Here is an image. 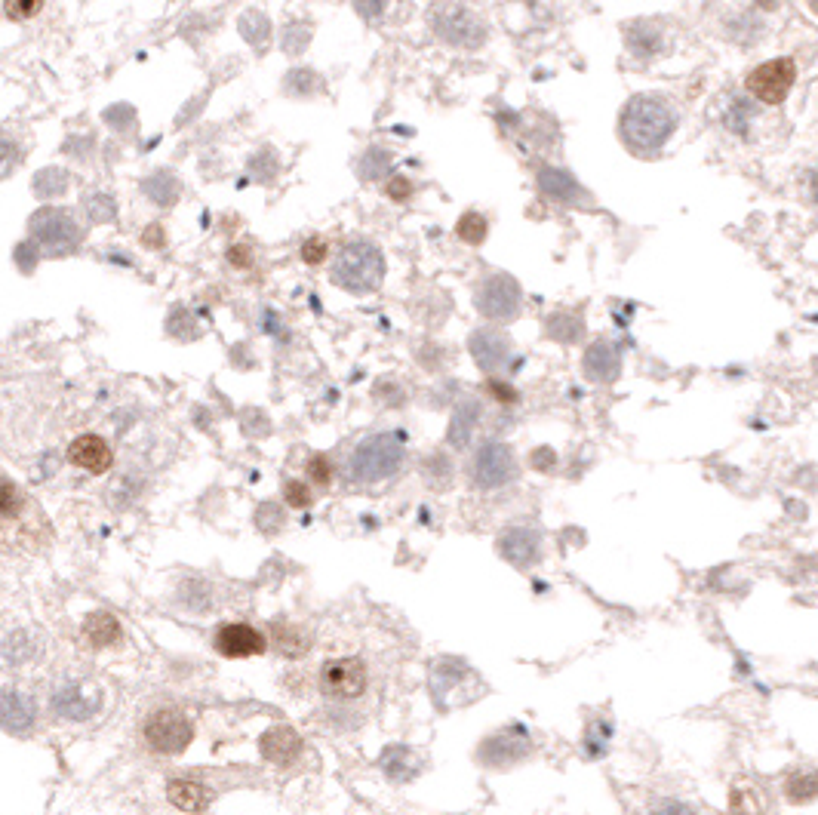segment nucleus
Returning <instances> with one entry per match:
<instances>
[{"mask_svg": "<svg viewBox=\"0 0 818 815\" xmlns=\"http://www.w3.org/2000/svg\"><path fill=\"white\" fill-rule=\"evenodd\" d=\"M677 127L674 108L659 96H634L622 108L619 133L634 154H656Z\"/></svg>", "mask_w": 818, "mask_h": 815, "instance_id": "f257e3e1", "label": "nucleus"}, {"mask_svg": "<svg viewBox=\"0 0 818 815\" xmlns=\"http://www.w3.org/2000/svg\"><path fill=\"white\" fill-rule=\"evenodd\" d=\"M333 283L348 293H373L385 277L382 253L366 240H354L333 262Z\"/></svg>", "mask_w": 818, "mask_h": 815, "instance_id": "f03ea898", "label": "nucleus"}, {"mask_svg": "<svg viewBox=\"0 0 818 815\" xmlns=\"http://www.w3.org/2000/svg\"><path fill=\"white\" fill-rule=\"evenodd\" d=\"M194 739L191 720L176 708H160L145 720V742L157 754H182Z\"/></svg>", "mask_w": 818, "mask_h": 815, "instance_id": "7ed1b4c3", "label": "nucleus"}, {"mask_svg": "<svg viewBox=\"0 0 818 815\" xmlns=\"http://www.w3.org/2000/svg\"><path fill=\"white\" fill-rule=\"evenodd\" d=\"M431 28L446 40V44L465 47V50L480 47L486 37L480 19L471 10H465L462 4H437L431 10Z\"/></svg>", "mask_w": 818, "mask_h": 815, "instance_id": "20e7f679", "label": "nucleus"}, {"mask_svg": "<svg viewBox=\"0 0 818 815\" xmlns=\"http://www.w3.org/2000/svg\"><path fill=\"white\" fill-rule=\"evenodd\" d=\"M794 80H797V65L794 59L782 56V59H769L763 65H757L748 80H745V87L751 96H757L760 102L766 105H779L788 99L791 87H794Z\"/></svg>", "mask_w": 818, "mask_h": 815, "instance_id": "39448f33", "label": "nucleus"}, {"mask_svg": "<svg viewBox=\"0 0 818 815\" xmlns=\"http://www.w3.org/2000/svg\"><path fill=\"white\" fill-rule=\"evenodd\" d=\"M320 689L333 702H351L363 696L366 689V668L360 659H333L320 671Z\"/></svg>", "mask_w": 818, "mask_h": 815, "instance_id": "423d86ee", "label": "nucleus"}, {"mask_svg": "<svg viewBox=\"0 0 818 815\" xmlns=\"http://www.w3.org/2000/svg\"><path fill=\"white\" fill-rule=\"evenodd\" d=\"M400 440L394 434H382V437H373V440H366L354 462H351V471L363 480H376V477H385L397 468L400 462Z\"/></svg>", "mask_w": 818, "mask_h": 815, "instance_id": "0eeeda50", "label": "nucleus"}, {"mask_svg": "<svg viewBox=\"0 0 818 815\" xmlns=\"http://www.w3.org/2000/svg\"><path fill=\"white\" fill-rule=\"evenodd\" d=\"M477 308L483 317H493V320H511L517 311H520V283L508 274H493L489 277L480 293H477Z\"/></svg>", "mask_w": 818, "mask_h": 815, "instance_id": "6e6552de", "label": "nucleus"}, {"mask_svg": "<svg viewBox=\"0 0 818 815\" xmlns=\"http://www.w3.org/2000/svg\"><path fill=\"white\" fill-rule=\"evenodd\" d=\"M213 643L225 659H250V656H262V652L268 649L265 637L253 625H243V622L222 625L216 631Z\"/></svg>", "mask_w": 818, "mask_h": 815, "instance_id": "1a4fd4ad", "label": "nucleus"}, {"mask_svg": "<svg viewBox=\"0 0 818 815\" xmlns=\"http://www.w3.org/2000/svg\"><path fill=\"white\" fill-rule=\"evenodd\" d=\"M68 462L90 471V474H105L111 468V462H114V453L99 434H80L68 446Z\"/></svg>", "mask_w": 818, "mask_h": 815, "instance_id": "9d476101", "label": "nucleus"}, {"mask_svg": "<svg viewBox=\"0 0 818 815\" xmlns=\"http://www.w3.org/2000/svg\"><path fill=\"white\" fill-rule=\"evenodd\" d=\"M259 748H262V757L271 760L274 766H293L296 757L302 754V739L290 726H271L262 736Z\"/></svg>", "mask_w": 818, "mask_h": 815, "instance_id": "9b49d317", "label": "nucleus"}, {"mask_svg": "<svg viewBox=\"0 0 818 815\" xmlns=\"http://www.w3.org/2000/svg\"><path fill=\"white\" fill-rule=\"evenodd\" d=\"M514 471V459L505 446H496L489 443L480 450V456L474 459V477L480 483H499V480H508Z\"/></svg>", "mask_w": 818, "mask_h": 815, "instance_id": "f8f14e48", "label": "nucleus"}, {"mask_svg": "<svg viewBox=\"0 0 818 815\" xmlns=\"http://www.w3.org/2000/svg\"><path fill=\"white\" fill-rule=\"evenodd\" d=\"M471 354L483 366V370H499L508 360V339L496 330H480L471 336Z\"/></svg>", "mask_w": 818, "mask_h": 815, "instance_id": "ddd939ff", "label": "nucleus"}, {"mask_svg": "<svg viewBox=\"0 0 818 815\" xmlns=\"http://www.w3.org/2000/svg\"><path fill=\"white\" fill-rule=\"evenodd\" d=\"M539 188L554 197V200H563V203H585V188L572 179L566 170H542L539 173Z\"/></svg>", "mask_w": 818, "mask_h": 815, "instance_id": "4468645a", "label": "nucleus"}, {"mask_svg": "<svg viewBox=\"0 0 818 815\" xmlns=\"http://www.w3.org/2000/svg\"><path fill=\"white\" fill-rule=\"evenodd\" d=\"M585 373H588L594 382H609V379H616V373H619V351L612 348L609 342L591 345L588 354H585Z\"/></svg>", "mask_w": 818, "mask_h": 815, "instance_id": "2eb2a0df", "label": "nucleus"}, {"mask_svg": "<svg viewBox=\"0 0 818 815\" xmlns=\"http://www.w3.org/2000/svg\"><path fill=\"white\" fill-rule=\"evenodd\" d=\"M170 800L185 809V812H203L210 806V788H203L200 782H191V779H179V782H170L167 788Z\"/></svg>", "mask_w": 818, "mask_h": 815, "instance_id": "dca6fc26", "label": "nucleus"}, {"mask_svg": "<svg viewBox=\"0 0 818 815\" xmlns=\"http://www.w3.org/2000/svg\"><path fill=\"white\" fill-rule=\"evenodd\" d=\"M84 634H87V640H90L93 646H111V643L120 640V625H117V619L108 616V613H93V616L87 619V625H84Z\"/></svg>", "mask_w": 818, "mask_h": 815, "instance_id": "f3484780", "label": "nucleus"}, {"mask_svg": "<svg viewBox=\"0 0 818 815\" xmlns=\"http://www.w3.org/2000/svg\"><path fill=\"white\" fill-rule=\"evenodd\" d=\"M28 505V496L10 480H0V523L22 520V511Z\"/></svg>", "mask_w": 818, "mask_h": 815, "instance_id": "a211bd4d", "label": "nucleus"}, {"mask_svg": "<svg viewBox=\"0 0 818 815\" xmlns=\"http://www.w3.org/2000/svg\"><path fill=\"white\" fill-rule=\"evenodd\" d=\"M274 640L283 656H302V652H308V637L290 622H274Z\"/></svg>", "mask_w": 818, "mask_h": 815, "instance_id": "6ab92c4d", "label": "nucleus"}, {"mask_svg": "<svg viewBox=\"0 0 818 815\" xmlns=\"http://www.w3.org/2000/svg\"><path fill=\"white\" fill-rule=\"evenodd\" d=\"M763 794L757 788H735L732 791V812L735 815H760L763 812Z\"/></svg>", "mask_w": 818, "mask_h": 815, "instance_id": "aec40b11", "label": "nucleus"}, {"mask_svg": "<svg viewBox=\"0 0 818 815\" xmlns=\"http://www.w3.org/2000/svg\"><path fill=\"white\" fill-rule=\"evenodd\" d=\"M456 234L465 240V243H483L486 240V219L480 216V213H465L462 219H459V225H456Z\"/></svg>", "mask_w": 818, "mask_h": 815, "instance_id": "412c9836", "label": "nucleus"}, {"mask_svg": "<svg viewBox=\"0 0 818 815\" xmlns=\"http://www.w3.org/2000/svg\"><path fill=\"white\" fill-rule=\"evenodd\" d=\"M40 7H44V0H4V13L10 22H25L31 16H37Z\"/></svg>", "mask_w": 818, "mask_h": 815, "instance_id": "4be33fe9", "label": "nucleus"}, {"mask_svg": "<svg viewBox=\"0 0 818 815\" xmlns=\"http://www.w3.org/2000/svg\"><path fill=\"white\" fill-rule=\"evenodd\" d=\"M812 794H815V776L812 772H800V776H791V782H788V797L797 803H803V800H812Z\"/></svg>", "mask_w": 818, "mask_h": 815, "instance_id": "5701e85b", "label": "nucleus"}, {"mask_svg": "<svg viewBox=\"0 0 818 815\" xmlns=\"http://www.w3.org/2000/svg\"><path fill=\"white\" fill-rule=\"evenodd\" d=\"M474 416H477V410H474V406H468V410H462V413L456 416V425L449 428V440H456V443H465V437H468V428H471L468 422H471Z\"/></svg>", "mask_w": 818, "mask_h": 815, "instance_id": "b1692460", "label": "nucleus"}, {"mask_svg": "<svg viewBox=\"0 0 818 815\" xmlns=\"http://www.w3.org/2000/svg\"><path fill=\"white\" fill-rule=\"evenodd\" d=\"M286 502L296 505V508H305L311 502V493H308V486L299 483V480H290L286 483Z\"/></svg>", "mask_w": 818, "mask_h": 815, "instance_id": "393cba45", "label": "nucleus"}, {"mask_svg": "<svg viewBox=\"0 0 818 815\" xmlns=\"http://www.w3.org/2000/svg\"><path fill=\"white\" fill-rule=\"evenodd\" d=\"M308 474H311L317 483H330V480H333V465H330V459H326V456H314L311 465H308Z\"/></svg>", "mask_w": 818, "mask_h": 815, "instance_id": "a878e982", "label": "nucleus"}, {"mask_svg": "<svg viewBox=\"0 0 818 815\" xmlns=\"http://www.w3.org/2000/svg\"><path fill=\"white\" fill-rule=\"evenodd\" d=\"M302 259L308 262V265H320L323 259H326V243L323 240H308L305 247H302Z\"/></svg>", "mask_w": 818, "mask_h": 815, "instance_id": "bb28decb", "label": "nucleus"}, {"mask_svg": "<svg viewBox=\"0 0 818 815\" xmlns=\"http://www.w3.org/2000/svg\"><path fill=\"white\" fill-rule=\"evenodd\" d=\"M388 0H354V7L363 19H379V13L385 10Z\"/></svg>", "mask_w": 818, "mask_h": 815, "instance_id": "cd10ccee", "label": "nucleus"}, {"mask_svg": "<svg viewBox=\"0 0 818 815\" xmlns=\"http://www.w3.org/2000/svg\"><path fill=\"white\" fill-rule=\"evenodd\" d=\"M388 191H391L394 200H403V197H409V182H406V179H394Z\"/></svg>", "mask_w": 818, "mask_h": 815, "instance_id": "c85d7f7f", "label": "nucleus"}, {"mask_svg": "<svg viewBox=\"0 0 818 815\" xmlns=\"http://www.w3.org/2000/svg\"><path fill=\"white\" fill-rule=\"evenodd\" d=\"M489 388H493V394H496V397H505V400H514V397H517L511 388H505V385H499V382H493Z\"/></svg>", "mask_w": 818, "mask_h": 815, "instance_id": "c756f323", "label": "nucleus"}, {"mask_svg": "<svg viewBox=\"0 0 818 815\" xmlns=\"http://www.w3.org/2000/svg\"><path fill=\"white\" fill-rule=\"evenodd\" d=\"M782 0H757V7H763V10H772V7H779Z\"/></svg>", "mask_w": 818, "mask_h": 815, "instance_id": "7c9ffc66", "label": "nucleus"}]
</instances>
